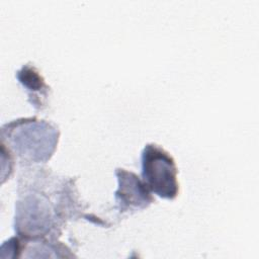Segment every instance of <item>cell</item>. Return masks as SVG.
<instances>
[{"instance_id": "7a4b0ae2", "label": "cell", "mask_w": 259, "mask_h": 259, "mask_svg": "<svg viewBox=\"0 0 259 259\" xmlns=\"http://www.w3.org/2000/svg\"><path fill=\"white\" fill-rule=\"evenodd\" d=\"M59 137L55 123L36 117L17 118L1 126L2 148L27 165L48 162L57 149Z\"/></svg>"}, {"instance_id": "5b68a950", "label": "cell", "mask_w": 259, "mask_h": 259, "mask_svg": "<svg viewBox=\"0 0 259 259\" xmlns=\"http://www.w3.org/2000/svg\"><path fill=\"white\" fill-rule=\"evenodd\" d=\"M16 78L25 88L29 103L36 109L42 110L48 106L51 88L45 82L39 71L31 64L23 65L17 72Z\"/></svg>"}, {"instance_id": "3957f363", "label": "cell", "mask_w": 259, "mask_h": 259, "mask_svg": "<svg viewBox=\"0 0 259 259\" xmlns=\"http://www.w3.org/2000/svg\"><path fill=\"white\" fill-rule=\"evenodd\" d=\"M142 179L148 188L165 199L179 193L177 167L173 157L157 144H147L142 151Z\"/></svg>"}, {"instance_id": "277c9868", "label": "cell", "mask_w": 259, "mask_h": 259, "mask_svg": "<svg viewBox=\"0 0 259 259\" xmlns=\"http://www.w3.org/2000/svg\"><path fill=\"white\" fill-rule=\"evenodd\" d=\"M115 175L118 187L114 196L121 213L144 209L155 201L152 191L137 174L123 168H116Z\"/></svg>"}, {"instance_id": "6da1fadb", "label": "cell", "mask_w": 259, "mask_h": 259, "mask_svg": "<svg viewBox=\"0 0 259 259\" xmlns=\"http://www.w3.org/2000/svg\"><path fill=\"white\" fill-rule=\"evenodd\" d=\"M18 179L14 230L26 240H57L66 220L82 217L76 187L72 179L51 186L55 177L45 168H27Z\"/></svg>"}]
</instances>
